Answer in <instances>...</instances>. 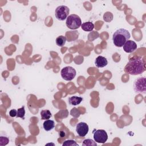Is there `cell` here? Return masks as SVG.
<instances>
[{
	"label": "cell",
	"instance_id": "6da1fadb",
	"mask_svg": "<svg viewBox=\"0 0 146 146\" xmlns=\"http://www.w3.org/2000/svg\"><path fill=\"white\" fill-rule=\"evenodd\" d=\"M145 70L144 58L137 56L129 60L124 67V71L132 75L141 74Z\"/></svg>",
	"mask_w": 146,
	"mask_h": 146
},
{
	"label": "cell",
	"instance_id": "7a4b0ae2",
	"mask_svg": "<svg viewBox=\"0 0 146 146\" xmlns=\"http://www.w3.org/2000/svg\"><path fill=\"white\" fill-rule=\"evenodd\" d=\"M130 37L131 35L128 30L124 29H119L113 34V43L115 46L121 47H123L125 42L129 40Z\"/></svg>",
	"mask_w": 146,
	"mask_h": 146
},
{
	"label": "cell",
	"instance_id": "3957f363",
	"mask_svg": "<svg viewBox=\"0 0 146 146\" xmlns=\"http://www.w3.org/2000/svg\"><path fill=\"white\" fill-rule=\"evenodd\" d=\"M66 25L70 29L76 30L82 25V21L78 15L71 14L67 18Z\"/></svg>",
	"mask_w": 146,
	"mask_h": 146
},
{
	"label": "cell",
	"instance_id": "277c9868",
	"mask_svg": "<svg viewBox=\"0 0 146 146\" xmlns=\"http://www.w3.org/2000/svg\"><path fill=\"white\" fill-rule=\"evenodd\" d=\"M146 80L144 77H139L133 82V90L136 94H145L146 93Z\"/></svg>",
	"mask_w": 146,
	"mask_h": 146
},
{
	"label": "cell",
	"instance_id": "5b68a950",
	"mask_svg": "<svg viewBox=\"0 0 146 146\" xmlns=\"http://www.w3.org/2000/svg\"><path fill=\"white\" fill-rule=\"evenodd\" d=\"M62 78L67 81L72 80L76 76V71L74 68L71 66L63 67L60 71Z\"/></svg>",
	"mask_w": 146,
	"mask_h": 146
},
{
	"label": "cell",
	"instance_id": "8992f818",
	"mask_svg": "<svg viewBox=\"0 0 146 146\" xmlns=\"http://www.w3.org/2000/svg\"><path fill=\"white\" fill-rule=\"evenodd\" d=\"M70 13L69 8L64 5H61L57 7L55 9V15L58 20L64 21L68 17Z\"/></svg>",
	"mask_w": 146,
	"mask_h": 146
},
{
	"label": "cell",
	"instance_id": "52a82bcc",
	"mask_svg": "<svg viewBox=\"0 0 146 146\" xmlns=\"http://www.w3.org/2000/svg\"><path fill=\"white\" fill-rule=\"evenodd\" d=\"M94 139L98 143H105L108 139V135L104 129H98L94 132Z\"/></svg>",
	"mask_w": 146,
	"mask_h": 146
},
{
	"label": "cell",
	"instance_id": "ba28073f",
	"mask_svg": "<svg viewBox=\"0 0 146 146\" xmlns=\"http://www.w3.org/2000/svg\"><path fill=\"white\" fill-rule=\"evenodd\" d=\"M88 125L85 122H80L76 125V132L80 137H84L88 132Z\"/></svg>",
	"mask_w": 146,
	"mask_h": 146
},
{
	"label": "cell",
	"instance_id": "9c48e42d",
	"mask_svg": "<svg viewBox=\"0 0 146 146\" xmlns=\"http://www.w3.org/2000/svg\"><path fill=\"white\" fill-rule=\"evenodd\" d=\"M123 50L125 52L131 53L134 52L137 48V44L133 40H128L123 45Z\"/></svg>",
	"mask_w": 146,
	"mask_h": 146
},
{
	"label": "cell",
	"instance_id": "30bf717a",
	"mask_svg": "<svg viewBox=\"0 0 146 146\" xmlns=\"http://www.w3.org/2000/svg\"><path fill=\"white\" fill-rule=\"evenodd\" d=\"M108 64L107 59L103 56H98L95 60V64L98 68H102Z\"/></svg>",
	"mask_w": 146,
	"mask_h": 146
},
{
	"label": "cell",
	"instance_id": "8fae6325",
	"mask_svg": "<svg viewBox=\"0 0 146 146\" xmlns=\"http://www.w3.org/2000/svg\"><path fill=\"white\" fill-rule=\"evenodd\" d=\"M83 98L80 96H73L71 97H70L68 98V103L70 105L72 106H77L83 100Z\"/></svg>",
	"mask_w": 146,
	"mask_h": 146
},
{
	"label": "cell",
	"instance_id": "7c38bea8",
	"mask_svg": "<svg viewBox=\"0 0 146 146\" xmlns=\"http://www.w3.org/2000/svg\"><path fill=\"white\" fill-rule=\"evenodd\" d=\"M54 126H55L54 121L52 120L47 119L45 120L43 124V128L46 131H49L52 129L54 128Z\"/></svg>",
	"mask_w": 146,
	"mask_h": 146
},
{
	"label": "cell",
	"instance_id": "4fadbf2b",
	"mask_svg": "<svg viewBox=\"0 0 146 146\" xmlns=\"http://www.w3.org/2000/svg\"><path fill=\"white\" fill-rule=\"evenodd\" d=\"M82 29L85 31H91L94 28V25L91 22H84L81 25Z\"/></svg>",
	"mask_w": 146,
	"mask_h": 146
},
{
	"label": "cell",
	"instance_id": "5bb4252c",
	"mask_svg": "<svg viewBox=\"0 0 146 146\" xmlns=\"http://www.w3.org/2000/svg\"><path fill=\"white\" fill-rule=\"evenodd\" d=\"M66 40L67 39L66 36L63 35H60L56 38V44L59 47H62L65 44Z\"/></svg>",
	"mask_w": 146,
	"mask_h": 146
},
{
	"label": "cell",
	"instance_id": "9a60e30c",
	"mask_svg": "<svg viewBox=\"0 0 146 146\" xmlns=\"http://www.w3.org/2000/svg\"><path fill=\"white\" fill-rule=\"evenodd\" d=\"M40 116L42 120H47L52 116V115L48 110H43L40 112Z\"/></svg>",
	"mask_w": 146,
	"mask_h": 146
},
{
	"label": "cell",
	"instance_id": "2e32d148",
	"mask_svg": "<svg viewBox=\"0 0 146 146\" xmlns=\"http://www.w3.org/2000/svg\"><path fill=\"white\" fill-rule=\"evenodd\" d=\"M96 141L90 139H85L82 143V145L83 146H96Z\"/></svg>",
	"mask_w": 146,
	"mask_h": 146
},
{
	"label": "cell",
	"instance_id": "e0dca14e",
	"mask_svg": "<svg viewBox=\"0 0 146 146\" xmlns=\"http://www.w3.org/2000/svg\"><path fill=\"white\" fill-rule=\"evenodd\" d=\"M25 115V106H22L21 108H18L17 110V115L16 116L17 117H21L22 119H24Z\"/></svg>",
	"mask_w": 146,
	"mask_h": 146
},
{
	"label": "cell",
	"instance_id": "ac0fdd59",
	"mask_svg": "<svg viewBox=\"0 0 146 146\" xmlns=\"http://www.w3.org/2000/svg\"><path fill=\"white\" fill-rule=\"evenodd\" d=\"M62 145L63 146H78V144L74 140H67L63 143Z\"/></svg>",
	"mask_w": 146,
	"mask_h": 146
},
{
	"label": "cell",
	"instance_id": "d6986e66",
	"mask_svg": "<svg viewBox=\"0 0 146 146\" xmlns=\"http://www.w3.org/2000/svg\"><path fill=\"white\" fill-rule=\"evenodd\" d=\"M113 19V15L111 12H106L103 15V19L107 22H111Z\"/></svg>",
	"mask_w": 146,
	"mask_h": 146
},
{
	"label": "cell",
	"instance_id": "ffe728a7",
	"mask_svg": "<svg viewBox=\"0 0 146 146\" xmlns=\"http://www.w3.org/2000/svg\"><path fill=\"white\" fill-rule=\"evenodd\" d=\"M70 114L74 117H78L80 115V111H79V110L78 108L75 107V108H73L71 110Z\"/></svg>",
	"mask_w": 146,
	"mask_h": 146
},
{
	"label": "cell",
	"instance_id": "44dd1931",
	"mask_svg": "<svg viewBox=\"0 0 146 146\" xmlns=\"http://www.w3.org/2000/svg\"><path fill=\"white\" fill-rule=\"evenodd\" d=\"M9 140L7 137L1 136L0 137V145H5L9 143Z\"/></svg>",
	"mask_w": 146,
	"mask_h": 146
},
{
	"label": "cell",
	"instance_id": "7402d4cb",
	"mask_svg": "<svg viewBox=\"0 0 146 146\" xmlns=\"http://www.w3.org/2000/svg\"><path fill=\"white\" fill-rule=\"evenodd\" d=\"M17 115V111L15 109H12L9 111V115L11 117H15Z\"/></svg>",
	"mask_w": 146,
	"mask_h": 146
},
{
	"label": "cell",
	"instance_id": "603a6c76",
	"mask_svg": "<svg viewBox=\"0 0 146 146\" xmlns=\"http://www.w3.org/2000/svg\"><path fill=\"white\" fill-rule=\"evenodd\" d=\"M59 135L60 137H64L65 136V132H64V131H60L59 132Z\"/></svg>",
	"mask_w": 146,
	"mask_h": 146
}]
</instances>
